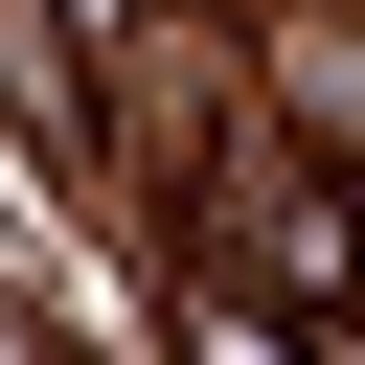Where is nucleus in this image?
Masks as SVG:
<instances>
[{
	"mask_svg": "<svg viewBox=\"0 0 365 365\" xmlns=\"http://www.w3.org/2000/svg\"><path fill=\"white\" fill-rule=\"evenodd\" d=\"M251 68H274V137L365 182V0H251Z\"/></svg>",
	"mask_w": 365,
	"mask_h": 365,
	"instance_id": "nucleus-1",
	"label": "nucleus"
},
{
	"mask_svg": "<svg viewBox=\"0 0 365 365\" xmlns=\"http://www.w3.org/2000/svg\"><path fill=\"white\" fill-rule=\"evenodd\" d=\"M182 365H342L319 319H274L251 274H182Z\"/></svg>",
	"mask_w": 365,
	"mask_h": 365,
	"instance_id": "nucleus-2",
	"label": "nucleus"
},
{
	"mask_svg": "<svg viewBox=\"0 0 365 365\" xmlns=\"http://www.w3.org/2000/svg\"><path fill=\"white\" fill-rule=\"evenodd\" d=\"M68 23H91V46H137V23H160V0H68Z\"/></svg>",
	"mask_w": 365,
	"mask_h": 365,
	"instance_id": "nucleus-3",
	"label": "nucleus"
},
{
	"mask_svg": "<svg viewBox=\"0 0 365 365\" xmlns=\"http://www.w3.org/2000/svg\"><path fill=\"white\" fill-rule=\"evenodd\" d=\"M319 342H342V365H365V251H342V319H319Z\"/></svg>",
	"mask_w": 365,
	"mask_h": 365,
	"instance_id": "nucleus-4",
	"label": "nucleus"
}]
</instances>
